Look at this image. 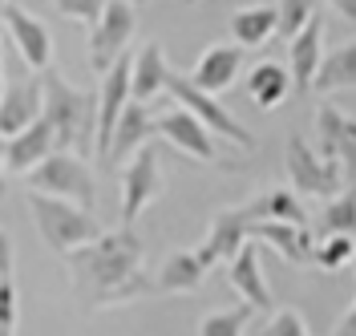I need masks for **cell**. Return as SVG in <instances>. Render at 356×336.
Returning a JSON list of instances; mask_svg holds the SVG:
<instances>
[{
  "instance_id": "33",
  "label": "cell",
  "mask_w": 356,
  "mask_h": 336,
  "mask_svg": "<svg viewBox=\"0 0 356 336\" xmlns=\"http://www.w3.org/2000/svg\"><path fill=\"white\" fill-rule=\"evenodd\" d=\"M8 275H13V239L0 227V280H8Z\"/></svg>"
},
{
  "instance_id": "1",
  "label": "cell",
  "mask_w": 356,
  "mask_h": 336,
  "mask_svg": "<svg viewBox=\"0 0 356 336\" xmlns=\"http://www.w3.org/2000/svg\"><path fill=\"white\" fill-rule=\"evenodd\" d=\"M65 268L73 296L89 312L130 304L138 296H154L150 275L142 271V239L134 235V227L102 231L97 239L65 251Z\"/></svg>"
},
{
  "instance_id": "3",
  "label": "cell",
  "mask_w": 356,
  "mask_h": 336,
  "mask_svg": "<svg viewBox=\"0 0 356 336\" xmlns=\"http://www.w3.org/2000/svg\"><path fill=\"white\" fill-rule=\"evenodd\" d=\"M24 202H29V215H33L37 231H41V239L57 255H65V251H73V247H81L102 235V223L93 219V211L77 207V202L53 199V195H41V191H29Z\"/></svg>"
},
{
  "instance_id": "28",
  "label": "cell",
  "mask_w": 356,
  "mask_h": 336,
  "mask_svg": "<svg viewBox=\"0 0 356 336\" xmlns=\"http://www.w3.org/2000/svg\"><path fill=\"white\" fill-rule=\"evenodd\" d=\"M353 231H344V235H328L324 243H312V264L320 271H340L348 259H353Z\"/></svg>"
},
{
  "instance_id": "37",
  "label": "cell",
  "mask_w": 356,
  "mask_h": 336,
  "mask_svg": "<svg viewBox=\"0 0 356 336\" xmlns=\"http://www.w3.org/2000/svg\"><path fill=\"white\" fill-rule=\"evenodd\" d=\"M0 45H4V33H0ZM0 93H4V61H0Z\"/></svg>"
},
{
  "instance_id": "24",
  "label": "cell",
  "mask_w": 356,
  "mask_h": 336,
  "mask_svg": "<svg viewBox=\"0 0 356 336\" xmlns=\"http://www.w3.org/2000/svg\"><path fill=\"white\" fill-rule=\"evenodd\" d=\"M247 93H251V102H255L259 110L284 106V97L291 93L288 65H280V61H259V65L251 69V77H247Z\"/></svg>"
},
{
  "instance_id": "27",
  "label": "cell",
  "mask_w": 356,
  "mask_h": 336,
  "mask_svg": "<svg viewBox=\"0 0 356 336\" xmlns=\"http://www.w3.org/2000/svg\"><path fill=\"white\" fill-rule=\"evenodd\" d=\"M271 8H275V37L284 41H291L316 17V0H275Z\"/></svg>"
},
{
  "instance_id": "29",
  "label": "cell",
  "mask_w": 356,
  "mask_h": 336,
  "mask_svg": "<svg viewBox=\"0 0 356 336\" xmlns=\"http://www.w3.org/2000/svg\"><path fill=\"white\" fill-rule=\"evenodd\" d=\"M356 223V199L353 191H336L332 202L324 207V215H320V227H324V235H344V231H353Z\"/></svg>"
},
{
  "instance_id": "26",
  "label": "cell",
  "mask_w": 356,
  "mask_h": 336,
  "mask_svg": "<svg viewBox=\"0 0 356 336\" xmlns=\"http://www.w3.org/2000/svg\"><path fill=\"white\" fill-rule=\"evenodd\" d=\"M251 308L239 304V308H219V312L202 316L199 320V336H243L247 324H251Z\"/></svg>"
},
{
  "instance_id": "31",
  "label": "cell",
  "mask_w": 356,
  "mask_h": 336,
  "mask_svg": "<svg viewBox=\"0 0 356 336\" xmlns=\"http://www.w3.org/2000/svg\"><path fill=\"white\" fill-rule=\"evenodd\" d=\"M53 8L65 17V21H77V24H93L102 17L106 0H53Z\"/></svg>"
},
{
  "instance_id": "38",
  "label": "cell",
  "mask_w": 356,
  "mask_h": 336,
  "mask_svg": "<svg viewBox=\"0 0 356 336\" xmlns=\"http://www.w3.org/2000/svg\"><path fill=\"white\" fill-rule=\"evenodd\" d=\"M126 4H134V8H142V4H150V0H126Z\"/></svg>"
},
{
  "instance_id": "9",
  "label": "cell",
  "mask_w": 356,
  "mask_h": 336,
  "mask_svg": "<svg viewBox=\"0 0 356 336\" xmlns=\"http://www.w3.org/2000/svg\"><path fill=\"white\" fill-rule=\"evenodd\" d=\"M0 33L17 45L21 61L33 73H44V69L53 65V33L44 29L41 17L24 13L21 4H4L0 8Z\"/></svg>"
},
{
  "instance_id": "22",
  "label": "cell",
  "mask_w": 356,
  "mask_h": 336,
  "mask_svg": "<svg viewBox=\"0 0 356 336\" xmlns=\"http://www.w3.org/2000/svg\"><path fill=\"white\" fill-rule=\"evenodd\" d=\"M33 118H41V90L37 81H21V86H8L0 93V138L24 130Z\"/></svg>"
},
{
  "instance_id": "5",
  "label": "cell",
  "mask_w": 356,
  "mask_h": 336,
  "mask_svg": "<svg viewBox=\"0 0 356 336\" xmlns=\"http://www.w3.org/2000/svg\"><path fill=\"white\" fill-rule=\"evenodd\" d=\"M166 93H170V97H175V102H178L186 113H195V118H199L211 134H219V138H227V142H235L239 150H255V146H259V142H255V134L247 130L243 122H239L235 113H227L219 102H215V93L195 90V86H191L182 73H175V69L166 73Z\"/></svg>"
},
{
  "instance_id": "30",
  "label": "cell",
  "mask_w": 356,
  "mask_h": 336,
  "mask_svg": "<svg viewBox=\"0 0 356 336\" xmlns=\"http://www.w3.org/2000/svg\"><path fill=\"white\" fill-rule=\"evenodd\" d=\"M259 336H312V333H308L304 312H296V308H280V312L271 316V324H267Z\"/></svg>"
},
{
  "instance_id": "13",
  "label": "cell",
  "mask_w": 356,
  "mask_h": 336,
  "mask_svg": "<svg viewBox=\"0 0 356 336\" xmlns=\"http://www.w3.org/2000/svg\"><path fill=\"white\" fill-rule=\"evenodd\" d=\"M239 69H243V49L231 45V41H219V45L202 49V57L195 61V73L186 81L202 93H227L235 86Z\"/></svg>"
},
{
  "instance_id": "32",
  "label": "cell",
  "mask_w": 356,
  "mask_h": 336,
  "mask_svg": "<svg viewBox=\"0 0 356 336\" xmlns=\"http://www.w3.org/2000/svg\"><path fill=\"white\" fill-rule=\"evenodd\" d=\"M0 336H17V284L0 280Z\"/></svg>"
},
{
  "instance_id": "34",
  "label": "cell",
  "mask_w": 356,
  "mask_h": 336,
  "mask_svg": "<svg viewBox=\"0 0 356 336\" xmlns=\"http://www.w3.org/2000/svg\"><path fill=\"white\" fill-rule=\"evenodd\" d=\"M332 336H356V308H353V304L344 308V316H340V324H336Z\"/></svg>"
},
{
  "instance_id": "2",
  "label": "cell",
  "mask_w": 356,
  "mask_h": 336,
  "mask_svg": "<svg viewBox=\"0 0 356 336\" xmlns=\"http://www.w3.org/2000/svg\"><path fill=\"white\" fill-rule=\"evenodd\" d=\"M41 90V118L53 130V150H77L93 154V113H97V90L69 86L57 69L49 65L37 81Z\"/></svg>"
},
{
  "instance_id": "16",
  "label": "cell",
  "mask_w": 356,
  "mask_h": 336,
  "mask_svg": "<svg viewBox=\"0 0 356 336\" xmlns=\"http://www.w3.org/2000/svg\"><path fill=\"white\" fill-rule=\"evenodd\" d=\"M239 215H243L247 223H255V219H271V223L308 227V211H304V202H300V195H296L291 186H267V191H259L251 202L239 207Z\"/></svg>"
},
{
  "instance_id": "6",
  "label": "cell",
  "mask_w": 356,
  "mask_h": 336,
  "mask_svg": "<svg viewBox=\"0 0 356 336\" xmlns=\"http://www.w3.org/2000/svg\"><path fill=\"white\" fill-rule=\"evenodd\" d=\"M284 170H288V186L300 199H332L344 179V166L336 158L316 154L300 138H288L284 146Z\"/></svg>"
},
{
  "instance_id": "4",
  "label": "cell",
  "mask_w": 356,
  "mask_h": 336,
  "mask_svg": "<svg viewBox=\"0 0 356 336\" xmlns=\"http://www.w3.org/2000/svg\"><path fill=\"white\" fill-rule=\"evenodd\" d=\"M24 179H29V191H41V195H53V199L77 202V207H86V211L97 207L93 170H89V162L77 154V150H49Z\"/></svg>"
},
{
  "instance_id": "23",
  "label": "cell",
  "mask_w": 356,
  "mask_h": 336,
  "mask_svg": "<svg viewBox=\"0 0 356 336\" xmlns=\"http://www.w3.org/2000/svg\"><path fill=\"white\" fill-rule=\"evenodd\" d=\"M227 29H231V37H235L239 49H259L275 37V8H271V4L239 8V13H231Z\"/></svg>"
},
{
  "instance_id": "19",
  "label": "cell",
  "mask_w": 356,
  "mask_h": 336,
  "mask_svg": "<svg viewBox=\"0 0 356 336\" xmlns=\"http://www.w3.org/2000/svg\"><path fill=\"white\" fill-rule=\"evenodd\" d=\"M320 53H324V21L312 17L288 41V77L296 90H308L312 86V73L320 65Z\"/></svg>"
},
{
  "instance_id": "17",
  "label": "cell",
  "mask_w": 356,
  "mask_h": 336,
  "mask_svg": "<svg viewBox=\"0 0 356 336\" xmlns=\"http://www.w3.org/2000/svg\"><path fill=\"white\" fill-rule=\"evenodd\" d=\"M166 73H170V65H166L158 41H146V45L130 57V102L150 106L158 93L166 90Z\"/></svg>"
},
{
  "instance_id": "36",
  "label": "cell",
  "mask_w": 356,
  "mask_h": 336,
  "mask_svg": "<svg viewBox=\"0 0 356 336\" xmlns=\"http://www.w3.org/2000/svg\"><path fill=\"white\" fill-rule=\"evenodd\" d=\"M4 179L8 175H4V138H0V195H4Z\"/></svg>"
},
{
  "instance_id": "39",
  "label": "cell",
  "mask_w": 356,
  "mask_h": 336,
  "mask_svg": "<svg viewBox=\"0 0 356 336\" xmlns=\"http://www.w3.org/2000/svg\"><path fill=\"white\" fill-rule=\"evenodd\" d=\"M186 4H199V0H186Z\"/></svg>"
},
{
  "instance_id": "35",
  "label": "cell",
  "mask_w": 356,
  "mask_h": 336,
  "mask_svg": "<svg viewBox=\"0 0 356 336\" xmlns=\"http://www.w3.org/2000/svg\"><path fill=\"white\" fill-rule=\"evenodd\" d=\"M332 4L344 13V21H356V0H332Z\"/></svg>"
},
{
  "instance_id": "7",
  "label": "cell",
  "mask_w": 356,
  "mask_h": 336,
  "mask_svg": "<svg viewBox=\"0 0 356 336\" xmlns=\"http://www.w3.org/2000/svg\"><path fill=\"white\" fill-rule=\"evenodd\" d=\"M134 33H138V8L126 0H106L102 17L89 24V69L102 77L122 57V49L130 45Z\"/></svg>"
},
{
  "instance_id": "12",
  "label": "cell",
  "mask_w": 356,
  "mask_h": 336,
  "mask_svg": "<svg viewBox=\"0 0 356 336\" xmlns=\"http://www.w3.org/2000/svg\"><path fill=\"white\" fill-rule=\"evenodd\" d=\"M227 264H231V268H227V280H231V288L243 296V304L251 312H267V308H271V288H267L264 264H259V243L247 239Z\"/></svg>"
},
{
  "instance_id": "40",
  "label": "cell",
  "mask_w": 356,
  "mask_h": 336,
  "mask_svg": "<svg viewBox=\"0 0 356 336\" xmlns=\"http://www.w3.org/2000/svg\"><path fill=\"white\" fill-rule=\"evenodd\" d=\"M4 4H8V0H0V8H4Z\"/></svg>"
},
{
  "instance_id": "8",
  "label": "cell",
  "mask_w": 356,
  "mask_h": 336,
  "mask_svg": "<svg viewBox=\"0 0 356 336\" xmlns=\"http://www.w3.org/2000/svg\"><path fill=\"white\" fill-rule=\"evenodd\" d=\"M162 191V170H158V150L146 142L138 146L126 166H122V227H134L138 215L158 199Z\"/></svg>"
},
{
  "instance_id": "10",
  "label": "cell",
  "mask_w": 356,
  "mask_h": 336,
  "mask_svg": "<svg viewBox=\"0 0 356 336\" xmlns=\"http://www.w3.org/2000/svg\"><path fill=\"white\" fill-rule=\"evenodd\" d=\"M154 134L166 138L170 146H178L182 154L199 158V162H219V150H215V134L202 126L195 113H186L182 106H175V110L158 113L154 118Z\"/></svg>"
},
{
  "instance_id": "25",
  "label": "cell",
  "mask_w": 356,
  "mask_h": 336,
  "mask_svg": "<svg viewBox=\"0 0 356 336\" xmlns=\"http://www.w3.org/2000/svg\"><path fill=\"white\" fill-rule=\"evenodd\" d=\"M243 243H247V219L239 215V207H227V211H219V215L211 219L207 239H202V247L215 255V264H219V259H231V255H235Z\"/></svg>"
},
{
  "instance_id": "15",
  "label": "cell",
  "mask_w": 356,
  "mask_h": 336,
  "mask_svg": "<svg viewBox=\"0 0 356 336\" xmlns=\"http://www.w3.org/2000/svg\"><path fill=\"white\" fill-rule=\"evenodd\" d=\"M247 239L275 247L288 264L308 268L312 264V227H291V223H271V219H255L247 223Z\"/></svg>"
},
{
  "instance_id": "11",
  "label": "cell",
  "mask_w": 356,
  "mask_h": 336,
  "mask_svg": "<svg viewBox=\"0 0 356 336\" xmlns=\"http://www.w3.org/2000/svg\"><path fill=\"white\" fill-rule=\"evenodd\" d=\"M316 142H320L316 154L336 158L344 170H353V162H356V122H353V113L336 110L332 102H320V106H316Z\"/></svg>"
},
{
  "instance_id": "18",
  "label": "cell",
  "mask_w": 356,
  "mask_h": 336,
  "mask_svg": "<svg viewBox=\"0 0 356 336\" xmlns=\"http://www.w3.org/2000/svg\"><path fill=\"white\" fill-rule=\"evenodd\" d=\"M150 138H154V118H150V110H146V106H138V102H126L122 113H118V122H113L106 158L126 162V158H130L138 146H146Z\"/></svg>"
},
{
  "instance_id": "20",
  "label": "cell",
  "mask_w": 356,
  "mask_h": 336,
  "mask_svg": "<svg viewBox=\"0 0 356 336\" xmlns=\"http://www.w3.org/2000/svg\"><path fill=\"white\" fill-rule=\"evenodd\" d=\"M202 275L207 268L195 259V251H170L158 275H150V284H154V296H191L195 288H202Z\"/></svg>"
},
{
  "instance_id": "14",
  "label": "cell",
  "mask_w": 356,
  "mask_h": 336,
  "mask_svg": "<svg viewBox=\"0 0 356 336\" xmlns=\"http://www.w3.org/2000/svg\"><path fill=\"white\" fill-rule=\"evenodd\" d=\"M53 150V130L44 118H33L24 130L4 138V175H29Z\"/></svg>"
},
{
  "instance_id": "21",
  "label": "cell",
  "mask_w": 356,
  "mask_h": 336,
  "mask_svg": "<svg viewBox=\"0 0 356 336\" xmlns=\"http://www.w3.org/2000/svg\"><path fill=\"white\" fill-rule=\"evenodd\" d=\"M356 86V45H336L332 53H320V65L312 73L308 90L316 93H348Z\"/></svg>"
}]
</instances>
